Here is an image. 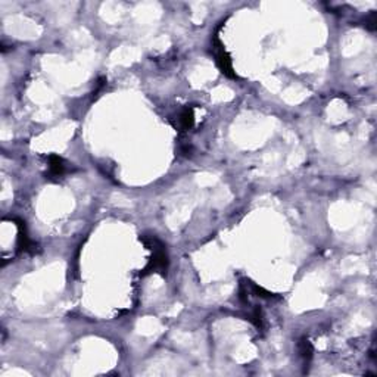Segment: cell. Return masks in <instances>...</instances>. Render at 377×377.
<instances>
[{
    "label": "cell",
    "instance_id": "cell-1",
    "mask_svg": "<svg viewBox=\"0 0 377 377\" xmlns=\"http://www.w3.org/2000/svg\"><path fill=\"white\" fill-rule=\"evenodd\" d=\"M215 45L218 46V49H217V64H218L220 70H221L226 75H228V77H231V78H236V74L233 73V67H231L230 56H228L227 52L223 49V46L220 45L218 40H215Z\"/></svg>",
    "mask_w": 377,
    "mask_h": 377
},
{
    "label": "cell",
    "instance_id": "cell-2",
    "mask_svg": "<svg viewBox=\"0 0 377 377\" xmlns=\"http://www.w3.org/2000/svg\"><path fill=\"white\" fill-rule=\"evenodd\" d=\"M67 170L65 161L58 155L49 156V177H61Z\"/></svg>",
    "mask_w": 377,
    "mask_h": 377
},
{
    "label": "cell",
    "instance_id": "cell-3",
    "mask_svg": "<svg viewBox=\"0 0 377 377\" xmlns=\"http://www.w3.org/2000/svg\"><path fill=\"white\" fill-rule=\"evenodd\" d=\"M193 123H195L193 109H192V108H186V109L180 114V118H178L180 128H181V130H189V128L193 127Z\"/></svg>",
    "mask_w": 377,
    "mask_h": 377
},
{
    "label": "cell",
    "instance_id": "cell-4",
    "mask_svg": "<svg viewBox=\"0 0 377 377\" xmlns=\"http://www.w3.org/2000/svg\"><path fill=\"white\" fill-rule=\"evenodd\" d=\"M299 353L301 356L305 359V361H309L311 356H312V345L306 340V339H302L299 342Z\"/></svg>",
    "mask_w": 377,
    "mask_h": 377
}]
</instances>
